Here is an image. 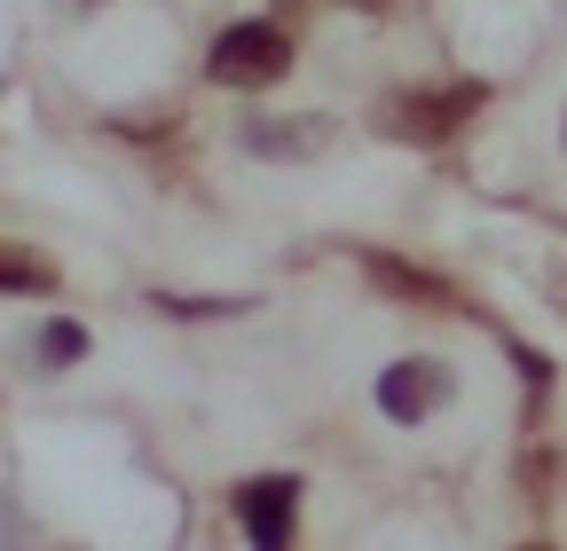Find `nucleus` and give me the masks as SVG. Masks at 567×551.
I'll return each mask as SVG.
<instances>
[{
    "label": "nucleus",
    "mask_w": 567,
    "mask_h": 551,
    "mask_svg": "<svg viewBox=\"0 0 567 551\" xmlns=\"http://www.w3.org/2000/svg\"><path fill=\"white\" fill-rule=\"evenodd\" d=\"M48 355H55V363H71V355H80V331L55 323V331H48Z\"/></svg>",
    "instance_id": "nucleus-5"
},
{
    "label": "nucleus",
    "mask_w": 567,
    "mask_h": 551,
    "mask_svg": "<svg viewBox=\"0 0 567 551\" xmlns=\"http://www.w3.org/2000/svg\"><path fill=\"white\" fill-rule=\"evenodd\" d=\"M442 402H450V371H442V363H394V371L379 378V409H386V418H402V426L434 418Z\"/></svg>",
    "instance_id": "nucleus-3"
},
{
    "label": "nucleus",
    "mask_w": 567,
    "mask_h": 551,
    "mask_svg": "<svg viewBox=\"0 0 567 551\" xmlns=\"http://www.w3.org/2000/svg\"><path fill=\"white\" fill-rule=\"evenodd\" d=\"M40 284H48L40 260H0V292H40Z\"/></svg>",
    "instance_id": "nucleus-4"
},
{
    "label": "nucleus",
    "mask_w": 567,
    "mask_h": 551,
    "mask_svg": "<svg viewBox=\"0 0 567 551\" xmlns=\"http://www.w3.org/2000/svg\"><path fill=\"white\" fill-rule=\"evenodd\" d=\"M363 9H386V0H363Z\"/></svg>",
    "instance_id": "nucleus-6"
},
{
    "label": "nucleus",
    "mask_w": 567,
    "mask_h": 551,
    "mask_svg": "<svg viewBox=\"0 0 567 551\" xmlns=\"http://www.w3.org/2000/svg\"><path fill=\"white\" fill-rule=\"evenodd\" d=\"M237 520H245V536L260 551L292 543V528H300V480H245V489H237Z\"/></svg>",
    "instance_id": "nucleus-2"
},
{
    "label": "nucleus",
    "mask_w": 567,
    "mask_h": 551,
    "mask_svg": "<svg viewBox=\"0 0 567 551\" xmlns=\"http://www.w3.org/2000/svg\"><path fill=\"white\" fill-rule=\"evenodd\" d=\"M205 72L221 80V87H268V80H284L292 72V40H284L276 24H229L221 40H213V55H205Z\"/></svg>",
    "instance_id": "nucleus-1"
}]
</instances>
